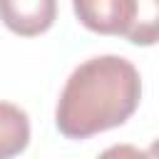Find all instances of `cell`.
<instances>
[{
  "label": "cell",
  "instance_id": "5",
  "mask_svg": "<svg viewBox=\"0 0 159 159\" xmlns=\"http://www.w3.org/2000/svg\"><path fill=\"white\" fill-rule=\"evenodd\" d=\"M124 37L139 47L159 42V0H134V17Z\"/></svg>",
  "mask_w": 159,
  "mask_h": 159
},
{
  "label": "cell",
  "instance_id": "1",
  "mask_svg": "<svg viewBox=\"0 0 159 159\" xmlns=\"http://www.w3.org/2000/svg\"><path fill=\"white\" fill-rule=\"evenodd\" d=\"M142 99L139 70L119 55L89 57L67 77L55 124L67 139H87L92 134L124 124Z\"/></svg>",
  "mask_w": 159,
  "mask_h": 159
},
{
  "label": "cell",
  "instance_id": "4",
  "mask_svg": "<svg viewBox=\"0 0 159 159\" xmlns=\"http://www.w3.org/2000/svg\"><path fill=\"white\" fill-rule=\"evenodd\" d=\"M30 144V119L25 109L0 99V159L22 154Z\"/></svg>",
  "mask_w": 159,
  "mask_h": 159
},
{
  "label": "cell",
  "instance_id": "7",
  "mask_svg": "<svg viewBox=\"0 0 159 159\" xmlns=\"http://www.w3.org/2000/svg\"><path fill=\"white\" fill-rule=\"evenodd\" d=\"M147 157H149V159H159V139L152 142V147L147 149Z\"/></svg>",
  "mask_w": 159,
  "mask_h": 159
},
{
  "label": "cell",
  "instance_id": "2",
  "mask_svg": "<svg viewBox=\"0 0 159 159\" xmlns=\"http://www.w3.org/2000/svg\"><path fill=\"white\" fill-rule=\"evenodd\" d=\"M77 20L99 35H127L134 17V0H72Z\"/></svg>",
  "mask_w": 159,
  "mask_h": 159
},
{
  "label": "cell",
  "instance_id": "3",
  "mask_svg": "<svg viewBox=\"0 0 159 159\" xmlns=\"http://www.w3.org/2000/svg\"><path fill=\"white\" fill-rule=\"evenodd\" d=\"M57 0H0V20L20 37H35L52 27Z\"/></svg>",
  "mask_w": 159,
  "mask_h": 159
},
{
  "label": "cell",
  "instance_id": "6",
  "mask_svg": "<svg viewBox=\"0 0 159 159\" xmlns=\"http://www.w3.org/2000/svg\"><path fill=\"white\" fill-rule=\"evenodd\" d=\"M97 159H149V157H147V152L137 149L134 144H112Z\"/></svg>",
  "mask_w": 159,
  "mask_h": 159
}]
</instances>
